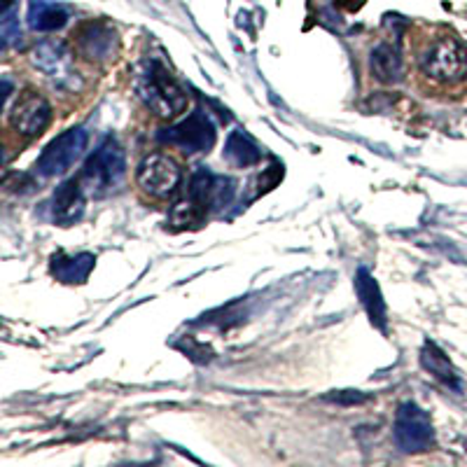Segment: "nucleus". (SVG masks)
Segmentation results:
<instances>
[{
	"label": "nucleus",
	"instance_id": "1",
	"mask_svg": "<svg viewBox=\"0 0 467 467\" xmlns=\"http://www.w3.org/2000/svg\"><path fill=\"white\" fill-rule=\"evenodd\" d=\"M136 91H139V99L150 110L157 112L160 117H166V119L182 115L190 108V99H187L185 89L175 82L169 68L160 61H154V58L145 61L139 68Z\"/></svg>",
	"mask_w": 467,
	"mask_h": 467
},
{
	"label": "nucleus",
	"instance_id": "2",
	"mask_svg": "<svg viewBox=\"0 0 467 467\" xmlns=\"http://www.w3.org/2000/svg\"><path fill=\"white\" fill-rule=\"evenodd\" d=\"M124 175H127V152L112 136H108L82 166L80 182L85 192L103 197L122 185Z\"/></svg>",
	"mask_w": 467,
	"mask_h": 467
},
{
	"label": "nucleus",
	"instance_id": "3",
	"mask_svg": "<svg viewBox=\"0 0 467 467\" xmlns=\"http://www.w3.org/2000/svg\"><path fill=\"white\" fill-rule=\"evenodd\" d=\"M420 70L440 85H458L467 78V47L453 36L437 37L420 54Z\"/></svg>",
	"mask_w": 467,
	"mask_h": 467
},
{
	"label": "nucleus",
	"instance_id": "4",
	"mask_svg": "<svg viewBox=\"0 0 467 467\" xmlns=\"http://www.w3.org/2000/svg\"><path fill=\"white\" fill-rule=\"evenodd\" d=\"M182 182L181 164L164 152H150L136 169V185L150 199L173 197Z\"/></svg>",
	"mask_w": 467,
	"mask_h": 467
},
{
	"label": "nucleus",
	"instance_id": "5",
	"mask_svg": "<svg viewBox=\"0 0 467 467\" xmlns=\"http://www.w3.org/2000/svg\"><path fill=\"white\" fill-rule=\"evenodd\" d=\"M395 441L404 453L428 451L435 444V428L428 411L416 402L400 404L395 416Z\"/></svg>",
	"mask_w": 467,
	"mask_h": 467
},
{
	"label": "nucleus",
	"instance_id": "6",
	"mask_svg": "<svg viewBox=\"0 0 467 467\" xmlns=\"http://www.w3.org/2000/svg\"><path fill=\"white\" fill-rule=\"evenodd\" d=\"M87 131L85 129H68L66 133L57 136L47 148L40 152L36 161V173L43 175V178H54V175H61L80 160V154L87 148Z\"/></svg>",
	"mask_w": 467,
	"mask_h": 467
},
{
	"label": "nucleus",
	"instance_id": "7",
	"mask_svg": "<svg viewBox=\"0 0 467 467\" xmlns=\"http://www.w3.org/2000/svg\"><path fill=\"white\" fill-rule=\"evenodd\" d=\"M160 140L187 154H203L215 145V127L203 112H192L182 122L160 133Z\"/></svg>",
	"mask_w": 467,
	"mask_h": 467
},
{
	"label": "nucleus",
	"instance_id": "8",
	"mask_svg": "<svg viewBox=\"0 0 467 467\" xmlns=\"http://www.w3.org/2000/svg\"><path fill=\"white\" fill-rule=\"evenodd\" d=\"M49 122H52V106L37 91H26L10 112L12 129L26 139L40 136L49 127Z\"/></svg>",
	"mask_w": 467,
	"mask_h": 467
},
{
	"label": "nucleus",
	"instance_id": "9",
	"mask_svg": "<svg viewBox=\"0 0 467 467\" xmlns=\"http://www.w3.org/2000/svg\"><path fill=\"white\" fill-rule=\"evenodd\" d=\"M190 199L206 213L227 208L234 199V182L224 175H215L206 169H199L190 181Z\"/></svg>",
	"mask_w": 467,
	"mask_h": 467
},
{
	"label": "nucleus",
	"instance_id": "10",
	"mask_svg": "<svg viewBox=\"0 0 467 467\" xmlns=\"http://www.w3.org/2000/svg\"><path fill=\"white\" fill-rule=\"evenodd\" d=\"M31 64L40 73L47 75L49 80H54L61 87L70 85L75 80L73 54H70V49L64 43H57V40H45V43H40L31 52Z\"/></svg>",
	"mask_w": 467,
	"mask_h": 467
},
{
	"label": "nucleus",
	"instance_id": "11",
	"mask_svg": "<svg viewBox=\"0 0 467 467\" xmlns=\"http://www.w3.org/2000/svg\"><path fill=\"white\" fill-rule=\"evenodd\" d=\"M75 45L87 61H108L117 52L119 36L108 22H87L75 31Z\"/></svg>",
	"mask_w": 467,
	"mask_h": 467
},
{
	"label": "nucleus",
	"instance_id": "12",
	"mask_svg": "<svg viewBox=\"0 0 467 467\" xmlns=\"http://www.w3.org/2000/svg\"><path fill=\"white\" fill-rule=\"evenodd\" d=\"M85 194L87 192L80 182V175L61 182L52 197L54 220H57L58 224H66V227L78 223V220L82 218V213H85Z\"/></svg>",
	"mask_w": 467,
	"mask_h": 467
},
{
	"label": "nucleus",
	"instance_id": "13",
	"mask_svg": "<svg viewBox=\"0 0 467 467\" xmlns=\"http://www.w3.org/2000/svg\"><path fill=\"white\" fill-rule=\"evenodd\" d=\"M369 70L381 85H398L404 75L402 54L390 43L377 45L369 54Z\"/></svg>",
	"mask_w": 467,
	"mask_h": 467
},
{
	"label": "nucleus",
	"instance_id": "14",
	"mask_svg": "<svg viewBox=\"0 0 467 467\" xmlns=\"http://www.w3.org/2000/svg\"><path fill=\"white\" fill-rule=\"evenodd\" d=\"M356 292L365 306L367 316L372 320L374 327L386 332V302H383L381 287L374 281V276L367 269H358L356 274Z\"/></svg>",
	"mask_w": 467,
	"mask_h": 467
},
{
	"label": "nucleus",
	"instance_id": "15",
	"mask_svg": "<svg viewBox=\"0 0 467 467\" xmlns=\"http://www.w3.org/2000/svg\"><path fill=\"white\" fill-rule=\"evenodd\" d=\"M96 257L89 255V253H80V255H66V253H57L52 257V269L54 278L61 283H85L89 278V274L94 271Z\"/></svg>",
	"mask_w": 467,
	"mask_h": 467
},
{
	"label": "nucleus",
	"instance_id": "16",
	"mask_svg": "<svg viewBox=\"0 0 467 467\" xmlns=\"http://www.w3.org/2000/svg\"><path fill=\"white\" fill-rule=\"evenodd\" d=\"M420 365H423L437 381H441L444 386L451 388V390H462L461 377H458V372L453 369L451 360H449L444 350L437 344H432V341H425L423 350H420Z\"/></svg>",
	"mask_w": 467,
	"mask_h": 467
},
{
	"label": "nucleus",
	"instance_id": "17",
	"mask_svg": "<svg viewBox=\"0 0 467 467\" xmlns=\"http://www.w3.org/2000/svg\"><path fill=\"white\" fill-rule=\"evenodd\" d=\"M28 26L37 33H52L68 24V10L47 0H33L26 16Z\"/></svg>",
	"mask_w": 467,
	"mask_h": 467
},
{
	"label": "nucleus",
	"instance_id": "18",
	"mask_svg": "<svg viewBox=\"0 0 467 467\" xmlns=\"http://www.w3.org/2000/svg\"><path fill=\"white\" fill-rule=\"evenodd\" d=\"M224 160L236 169H245V166H255L262 160V150L257 148V143L250 139L248 133L236 129V131L229 133L227 145H224Z\"/></svg>",
	"mask_w": 467,
	"mask_h": 467
},
{
	"label": "nucleus",
	"instance_id": "19",
	"mask_svg": "<svg viewBox=\"0 0 467 467\" xmlns=\"http://www.w3.org/2000/svg\"><path fill=\"white\" fill-rule=\"evenodd\" d=\"M206 215H208V213L203 211L199 203H194L190 199V202L175 203L173 211L169 213V224H171V229H175V232L197 229V227H202L203 223H206Z\"/></svg>",
	"mask_w": 467,
	"mask_h": 467
},
{
	"label": "nucleus",
	"instance_id": "20",
	"mask_svg": "<svg viewBox=\"0 0 467 467\" xmlns=\"http://www.w3.org/2000/svg\"><path fill=\"white\" fill-rule=\"evenodd\" d=\"M22 37V26H19V19L16 15H3L0 16V52L10 49L12 45L19 43Z\"/></svg>",
	"mask_w": 467,
	"mask_h": 467
},
{
	"label": "nucleus",
	"instance_id": "21",
	"mask_svg": "<svg viewBox=\"0 0 467 467\" xmlns=\"http://www.w3.org/2000/svg\"><path fill=\"white\" fill-rule=\"evenodd\" d=\"M12 94H15V82L10 78H0V112H3L5 103L10 101Z\"/></svg>",
	"mask_w": 467,
	"mask_h": 467
},
{
	"label": "nucleus",
	"instance_id": "22",
	"mask_svg": "<svg viewBox=\"0 0 467 467\" xmlns=\"http://www.w3.org/2000/svg\"><path fill=\"white\" fill-rule=\"evenodd\" d=\"M329 402H337V404H350V402H362L365 400V395L360 393H344V395H332V398H327Z\"/></svg>",
	"mask_w": 467,
	"mask_h": 467
},
{
	"label": "nucleus",
	"instance_id": "23",
	"mask_svg": "<svg viewBox=\"0 0 467 467\" xmlns=\"http://www.w3.org/2000/svg\"><path fill=\"white\" fill-rule=\"evenodd\" d=\"M12 7V0H0V16L5 15V10H10Z\"/></svg>",
	"mask_w": 467,
	"mask_h": 467
},
{
	"label": "nucleus",
	"instance_id": "24",
	"mask_svg": "<svg viewBox=\"0 0 467 467\" xmlns=\"http://www.w3.org/2000/svg\"><path fill=\"white\" fill-rule=\"evenodd\" d=\"M5 161V152H3V145H0V164Z\"/></svg>",
	"mask_w": 467,
	"mask_h": 467
}]
</instances>
